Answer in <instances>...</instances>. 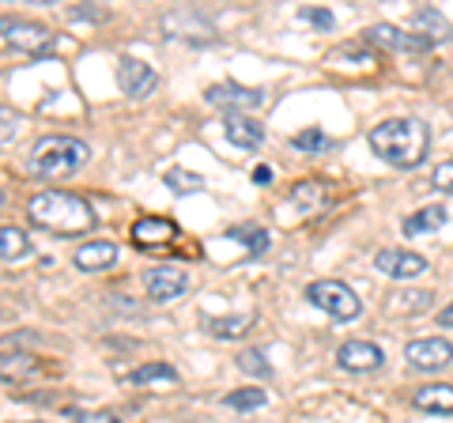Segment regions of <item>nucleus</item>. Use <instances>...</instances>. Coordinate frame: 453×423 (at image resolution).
<instances>
[{"label": "nucleus", "instance_id": "9d476101", "mask_svg": "<svg viewBox=\"0 0 453 423\" xmlns=\"http://www.w3.org/2000/svg\"><path fill=\"white\" fill-rule=\"evenodd\" d=\"M404 359L412 363L416 371H442V366H449V359H453V344L446 336H419V341H412L404 348Z\"/></svg>", "mask_w": 453, "mask_h": 423}, {"label": "nucleus", "instance_id": "c85d7f7f", "mask_svg": "<svg viewBox=\"0 0 453 423\" xmlns=\"http://www.w3.org/2000/svg\"><path fill=\"white\" fill-rule=\"evenodd\" d=\"M291 144L299 148V151H321L329 140H325V133L321 129H303V133H295L291 136Z\"/></svg>", "mask_w": 453, "mask_h": 423}, {"label": "nucleus", "instance_id": "aec40b11", "mask_svg": "<svg viewBox=\"0 0 453 423\" xmlns=\"http://www.w3.org/2000/svg\"><path fill=\"white\" fill-rule=\"evenodd\" d=\"M27 253H31V238H27V231L4 223V227H0V258L4 261H23Z\"/></svg>", "mask_w": 453, "mask_h": 423}, {"label": "nucleus", "instance_id": "f03ea898", "mask_svg": "<svg viewBox=\"0 0 453 423\" xmlns=\"http://www.w3.org/2000/svg\"><path fill=\"white\" fill-rule=\"evenodd\" d=\"M27 216H31L35 227L53 231V235H88L95 231V208L76 193L65 189H42L27 201Z\"/></svg>", "mask_w": 453, "mask_h": 423}, {"label": "nucleus", "instance_id": "f257e3e1", "mask_svg": "<svg viewBox=\"0 0 453 423\" xmlns=\"http://www.w3.org/2000/svg\"><path fill=\"white\" fill-rule=\"evenodd\" d=\"M366 140H371V148H374V155L381 163L412 171V166H419L423 159H427L431 129L419 118H386L366 133Z\"/></svg>", "mask_w": 453, "mask_h": 423}, {"label": "nucleus", "instance_id": "c9c22d12", "mask_svg": "<svg viewBox=\"0 0 453 423\" xmlns=\"http://www.w3.org/2000/svg\"><path fill=\"white\" fill-rule=\"evenodd\" d=\"M253 181H261L265 186V181H273V171H268V166H257V171H253Z\"/></svg>", "mask_w": 453, "mask_h": 423}, {"label": "nucleus", "instance_id": "423d86ee", "mask_svg": "<svg viewBox=\"0 0 453 423\" xmlns=\"http://www.w3.org/2000/svg\"><path fill=\"white\" fill-rule=\"evenodd\" d=\"M211 106H223L226 114H246V110H261L265 106V91L261 88H242V83H211L204 91Z\"/></svg>", "mask_w": 453, "mask_h": 423}, {"label": "nucleus", "instance_id": "393cba45", "mask_svg": "<svg viewBox=\"0 0 453 423\" xmlns=\"http://www.w3.org/2000/svg\"><path fill=\"white\" fill-rule=\"evenodd\" d=\"M250 326H253V318H250V314H238V318H208V333H211V336H219V341L246 333Z\"/></svg>", "mask_w": 453, "mask_h": 423}, {"label": "nucleus", "instance_id": "473e14b6", "mask_svg": "<svg viewBox=\"0 0 453 423\" xmlns=\"http://www.w3.org/2000/svg\"><path fill=\"white\" fill-rule=\"evenodd\" d=\"M98 16H103L98 8H73L68 12V19H98Z\"/></svg>", "mask_w": 453, "mask_h": 423}, {"label": "nucleus", "instance_id": "4468645a", "mask_svg": "<svg viewBox=\"0 0 453 423\" xmlns=\"http://www.w3.org/2000/svg\"><path fill=\"white\" fill-rule=\"evenodd\" d=\"M118 261V246L110 242V238H95V242H83V246H76V253H73V265L80 273H103V269H110V265Z\"/></svg>", "mask_w": 453, "mask_h": 423}, {"label": "nucleus", "instance_id": "bb28decb", "mask_svg": "<svg viewBox=\"0 0 453 423\" xmlns=\"http://www.w3.org/2000/svg\"><path fill=\"white\" fill-rule=\"evenodd\" d=\"M389 306H393V310H408V314H419L423 306H431V291H408V295H393Z\"/></svg>", "mask_w": 453, "mask_h": 423}, {"label": "nucleus", "instance_id": "412c9836", "mask_svg": "<svg viewBox=\"0 0 453 423\" xmlns=\"http://www.w3.org/2000/svg\"><path fill=\"white\" fill-rule=\"evenodd\" d=\"M133 386H151V382H178V371L170 363H148V366H136L129 374Z\"/></svg>", "mask_w": 453, "mask_h": 423}, {"label": "nucleus", "instance_id": "c756f323", "mask_svg": "<svg viewBox=\"0 0 453 423\" xmlns=\"http://www.w3.org/2000/svg\"><path fill=\"white\" fill-rule=\"evenodd\" d=\"M431 186H434L438 193H449V196H453V159H446V163H438V166H434Z\"/></svg>", "mask_w": 453, "mask_h": 423}, {"label": "nucleus", "instance_id": "f704fd0d", "mask_svg": "<svg viewBox=\"0 0 453 423\" xmlns=\"http://www.w3.org/2000/svg\"><path fill=\"white\" fill-rule=\"evenodd\" d=\"M12 133H16V118H12V110H4V144L12 140Z\"/></svg>", "mask_w": 453, "mask_h": 423}, {"label": "nucleus", "instance_id": "7ed1b4c3", "mask_svg": "<svg viewBox=\"0 0 453 423\" xmlns=\"http://www.w3.org/2000/svg\"><path fill=\"white\" fill-rule=\"evenodd\" d=\"M88 159H91V148L83 144V140H76V136H46V140H38V144L31 148L27 166H31L35 178L57 181V178H73Z\"/></svg>", "mask_w": 453, "mask_h": 423}, {"label": "nucleus", "instance_id": "2eb2a0df", "mask_svg": "<svg viewBox=\"0 0 453 423\" xmlns=\"http://www.w3.org/2000/svg\"><path fill=\"white\" fill-rule=\"evenodd\" d=\"M223 136L231 140L234 148H242V151H257L265 144V129L246 114H226L223 118Z\"/></svg>", "mask_w": 453, "mask_h": 423}, {"label": "nucleus", "instance_id": "a211bd4d", "mask_svg": "<svg viewBox=\"0 0 453 423\" xmlns=\"http://www.w3.org/2000/svg\"><path fill=\"white\" fill-rule=\"evenodd\" d=\"M408 23L416 27V35L423 31V38H431V42H442V38H449V35H453L449 19H446L438 8H431V4H419V8L412 12V19H408Z\"/></svg>", "mask_w": 453, "mask_h": 423}, {"label": "nucleus", "instance_id": "ddd939ff", "mask_svg": "<svg viewBox=\"0 0 453 423\" xmlns=\"http://www.w3.org/2000/svg\"><path fill=\"white\" fill-rule=\"evenodd\" d=\"M374 265L381 276H393V280H412L427 273V258H419L412 250H381Z\"/></svg>", "mask_w": 453, "mask_h": 423}, {"label": "nucleus", "instance_id": "39448f33", "mask_svg": "<svg viewBox=\"0 0 453 423\" xmlns=\"http://www.w3.org/2000/svg\"><path fill=\"white\" fill-rule=\"evenodd\" d=\"M0 31H4V42L12 50L19 53H31V58H38V53H50L57 35L50 31L46 23H35V19H4L0 23Z\"/></svg>", "mask_w": 453, "mask_h": 423}, {"label": "nucleus", "instance_id": "1a4fd4ad", "mask_svg": "<svg viewBox=\"0 0 453 423\" xmlns=\"http://www.w3.org/2000/svg\"><path fill=\"white\" fill-rule=\"evenodd\" d=\"M336 366L340 371H351V374H371L386 366V351L371 341H348L336 348Z\"/></svg>", "mask_w": 453, "mask_h": 423}, {"label": "nucleus", "instance_id": "f8f14e48", "mask_svg": "<svg viewBox=\"0 0 453 423\" xmlns=\"http://www.w3.org/2000/svg\"><path fill=\"white\" fill-rule=\"evenodd\" d=\"M129 235H133L136 250H163V246H170L178 238V223L163 219V216H140Z\"/></svg>", "mask_w": 453, "mask_h": 423}, {"label": "nucleus", "instance_id": "dca6fc26", "mask_svg": "<svg viewBox=\"0 0 453 423\" xmlns=\"http://www.w3.org/2000/svg\"><path fill=\"white\" fill-rule=\"evenodd\" d=\"M325 201H329V196H325L321 181H299V186L288 193V204H283L280 212L291 208V212H299V216H318V212L325 208Z\"/></svg>", "mask_w": 453, "mask_h": 423}, {"label": "nucleus", "instance_id": "9b49d317", "mask_svg": "<svg viewBox=\"0 0 453 423\" xmlns=\"http://www.w3.org/2000/svg\"><path fill=\"white\" fill-rule=\"evenodd\" d=\"M118 88L129 98H148L155 88H159V73L136 58H121L118 61Z\"/></svg>", "mask_w": 453, "mask_h": 423}, {"label": "nucleus", "instance_id": "6e6552de", "mask_svg": "<svg viewBox=\"0 0 453 423\" xmlns=\"http://www.w3.org/2000/svg\"><path fill=\"white\" fill-rule=\"evenodd\" d=\"M366 42H374V46L381 50H393V53H427L434 42L431 38H423V35H408L404 27H396V23H374L371 31H366Z\"/></svg>", "mask_w": 453, "mask_h": 423}, {"label": "nucleus", "instance_id": "6ab92c4d", "mask_svg": "<svg viewBox=\"0 0 453 423\" xmlns=\"http://www.w3.org/2000/svg\"><path fill=\"white\" fill-rule=\"evenodd\" d=\"M446 216L449 212L442 208V204H427V208H419L416 216H408L404 223H401V231L412 238V235H427V231H438V227H446Z\"/></svg>", "mask_w": 453, "mask_h": 423}, {"label": "nucleus", "instance_id": "a878e982", "mask_svg": "<svg viewBox=\"0 0 453 423\" xmlns=\"http://www.w3.org/2000/svg\"><path fill=\"white\" fill-rule=\"evenodd\" d=\"M166 186L174 189L178 196H186V193H196L204 186V178L201 174H193V171H186V166H170L166 171Z\"/></svg>", "mask_w": 453, "mask_h": 423}, {"label": "nucleus", "instance_id": "b1692460", "mask_svg": "<svg viewBox=\"0 0 453 423\" xmlns=\"http://www.w3.org/2000/svg\"><path fill=\"white\" fill-rule=\"evenodd\" d=\"M226 235L238 238V242H246V250L253 253V258L268 250V231H265V227H257V223H242V227H231Z\"/></svg>", "mask_w": 453, "mask_h": 423}, {"label": "nucleus", "instance_id": "72a5a7b5", "mask_svg": "<svg viewBox=\"0 0 453 423\" xmlns=\"http://www.w3.org/2000/svg\"><path fill=\"white\" fill-rule=\"evenodd\" d=\"M438 326L453 329V303H449V306H442V310H438Z\"/></svg>", "mask_w": 453, "mask_h": 423}, {"label": "nucleus", "instance_id": "0eeeda50", "mask_svg": "<svg viewBox=\"0 0 453 423\" xmlns=\"http://www.w3.org/2000/svg\"><path fill=\"white\" fill-rule=\"evenodd\" d=\"M186 288H189V276H186L181 265H151V269L144 273V291L155 303L178 299V295H186Z\"/></svg>", "mask_w": 453, "mask_h": 423}, {"label": "nucleus", "instance_id": "f3484780", "mask_svg": "<svg viewBox=\"0 0 453 423\" xmlns=\"http://www.w3.org/2000/svg\"><path fill=\"white\" fill-rule=\"evenodd\" d=\"M412 404L419 412H438V416H453V386L446 382H431V386H419L412 393Z\"/></svg>", "mask_w": 453, "mask_h": 423}, {"label": "nucleus", "instance_id": "cd10ccee", "mask_svg": "<svg viewBox=\"0 0 453 423\" xmlns=\"http://www.w3.org/2000/svg\"><path fill=\"white\" fill-rule=\"evenodd\" d=\"M35 371V359L23 356V351H4V378L12 382V378H23Z\"/></svg>", "mask_w": 453, "mask_h": 423}, {"label": "nucleus", "instance_id": "2f4dec72", "mask_svg": "<svg viewBox=\"0 0 453 423\" xmlns=\"http://www.w3.org/2000/svg\"><path fill=\"white\" fill-rule=\"evenodd\" d=\"M76 423H121V419L113 412H80Z\"/></svg>", "mask_w": 453, "mask_h": 423}, {"label": "nucleus", "instance_id": "e433bc0d", "mask_svg": "<svg viewBox=\"0 0 453 423\" xmlns=\"http://www.w3.org/2000/svg\"><path fill=\"white\" fill-rule=\"evenodd\" d=\"M31 423H38V419H31Z\"/></svg>", "mask_w": 453, "mask_h": 423}, {"label": "nucleus", "instance_id": "20e7f679", "mask_svg": "<svg viewBox=\"0 0 453 423\" xmlns=\"http://www.w3.org/2000/svg\"><path fill=\"white\" fill-rule=\"evenodd\" d=\"M306 299L314 303L321 314H329L333 321H356L363 314L359 295L348 284H340V280H314V284L306 288Z\"/></svg>", "mask_w": 453, "mask_h": 423}, {"label": "nucleus", "instance_id": "7c9ffc66", "mask_svg": "<svg viewBox=\"0 0 453 423\" xmlns=\"http://www.w3.org/2000/svg\"><path fill=\"white\" fill-rule=\"evenodd\" d=\"M303 19H306V23H314V27H321V31H329V27L336 23L329 8H303Z\"/></svg>", "mask_w": 453, "mask_h": 423}, {"label": "nucleus", "instance_id": "4be33fe9", "mask_svg": "<svg viewBox=\"0 0 453 423\" xmlns=\"http://www.w3.org/2000/svg\"><path fill=\"white\" fill-rule=\"evenodd\" d=\"M265 389H257V386H246V389H231L223 397V404L226 408H238V412H253V408H265Z\"/></svg>", "mask_w": 453, "mask_h": 423}, {"label": "nucleus", "instance_id": "5701e85b", "mask_svg": "<svg viewBox=\"0 0 453 423\" xmlns=\"http://www.w3.org/2000/svg\"><path fill=\"white\" fill-rule=\"evenodd\" d=\"M238 371H246L250 378H273V363H268L265 351L257 348H246V351H238Z\"/></svg>", "mask_w": 453, "mask_h": 423}]
</instances>
